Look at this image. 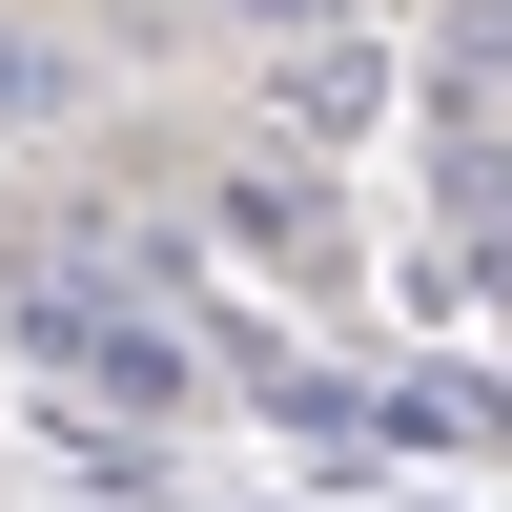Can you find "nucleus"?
I'll use <instances>...</instances> for the list:
<instances>
[{"mask_svg": "<svg viewBox=\"0 0 512 512\" xmlns=\"http://www.w3.org/2000/svg\"><path fill=\"white\" fill-rule=\"evenodd\" d=\"M41 349H82V369H103L123 410H164V390H185V349H164L144 308H103V287H41Z\"/></svg>", "mask_w": 512, "mask_h": 512, "instance_id": "nucleus-1", "label": "nucleus"}]
</instances>
